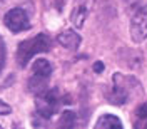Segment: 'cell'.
<instances>
[{"label":"cell","mask_w":147,"mask_h":129,"mask_svg":"<svg viewBox=\"0 0 147 129\" xmlns=\"http://www.w3.org/2000/svg\"><path fill=\"white\" fill-rule=\"evenodd\" d=\"M47 50H50V37L47 34H37L35 37L27 39L18 44L17 64L20 67H25L34 59V55L40 54V52H47Z\"/></svg>","instance_id":"6da1fadb"},{"label":"cell","mask_w":147,"mask_h":129,"mask_svg":"<svg viewBox=\"0 0 147 129\" xmlns=\"http://www.w3.org/2000/svg\"><path fill=\"white\" fill-rule=\"evenodd\" d=\"M50 74H52V65L49 64V60L37 59L32 65V75L28 79V91L38 94L44 89H47V82L50 79Z\"/></svg>","instance_id":"7a4b0ae2"},{"label":"cell","mask_w":147,"mask_h":129,"mask_svg":"<svg viewBox=\"0 0 147 129\" xmlns=\"http://www.w3.org/2000/svg\"><path fill=\"white\" fill-rule=\"evenodd\" d=\"M60 106V96L57 89H44L42 92L37 94V114L44 119L52 117L55 112L59 111Z\"/></svg>","instance_id":"3957f363"},{"label":"cell","mask_w":147,"mask_h":129,"mask_svg":"<svg viewBox=\"0 0 147 129\" xmlns=\"http://www.w3.org/2000/svg\"><path fill=\"white\" fill-rule=\"evenodd\" d=\"M5 25L12 30V32H24L30 29V20H28L27 12L20 7H15L7 12L5 15Z\"/></svg>","instance_id":"277c9868"},{"label":"cell","mask_w":147,"mask_h":129,"mask_svg":"<svg viewBox=\"0 0 147 129\" xmlns=\"http://www.w3.org/2000/svg\"><path fill=\"white\" fill-rule=\"evenodd\" d=\"M130 35L134 42H144L147 39V5L142 7L137 14L132 17V24H130Z\"/></svg>","instance_id":"5b68a950"},{"label":"cell","mask_w":147,"mask_h":129,"mask_svg":"<svg viewBox=\"0 0 147 129\" xmlns=\"http://www.w3.org/2000/svg\"><path fill=\"white\" fill-rule=\"evenodd\" d=\"M107 99L110 101V104H115V106H122V104L127 102L129 99L127 79H124L122 74L114 75V86H112V91L107 94Z\"/></svg>","instance_id":"8992f818"},{"label":"cell","mask_w":147,"mask_h":129,"mask_svg":"<svg viewBox=\"0 0 147 129\" xmlns=\"http://www.w3.org/2000/svg\"><path fill=\"white\" fill-rule=\"evenodd\" d=\"M59 44L64 45L65 49H77L79 44H80V35H77L74 30H64L60 35H59Z\"/></svg>","instance_id":"52a82bcc"},{"label":"cell","mask_w":147,"mask_h":129,"mask_svg":"<svg viewBox=\"0 0 147 129\" xmlns=\"http://www.w3.org/2000/svg\"><path fill=\"white\" fill-rule=\"evenodd\" d=\"M97 129H104V128H122V122L119 117L112 116V114H104L100 116V119L95 122Z\"/></svg>","instance_id":"ba28073f"},{"label":"cell","mask_w":147,"mask_h":129,"mask_svg":"<svg viewBox=\"0 0 147 129\" xmlns=\"http://www.w3.org/2000/svg\"><path fill=\"white\" fill-rule=\"evenodd\" d=\"M85 18H87V9H85V7H77V9H74L72 24L75 27H82L84 22H85Z\"/></svg>","instance_id":"9c48e42d"},{"label":"cell","mask_w":147,"mask_h":129,"mask_svg":"<svg viewBox=\"0 0 147 129\" xmlns=\"http://www.w3.org/2000/svg\"><path fill=\"white\" fill-rule=\"evenodd\" d=\"M74 124H75V112L65 111L64 114L60 116L59 126H60V128H74Z\"/></svg>","instance_id":"30bf717a"},{"label":"cell","mask_w":147,"mask_h":129,"mask_svg":"<svg viewBox=\"0 0 147 129\" xmlns=\"http://www.w3.org/2000/svg\"><path fill=\"white\" fill-rule=\"evenodd\" d=\"M3 65H5V44H3V40L0 37V72H2Z\"/></svg>","instance_id":"8fae6325"},{"label":"cell","mask_w":147,"mask_h":129,"mask_svg":"<svg viewBox=\"0 0 147 129\" xmlns=\"http://www.w3.org/2000/svg\"><path fill=\"white\" fill-rule=\"evenodd\" d=\"M137 117L139 119H147V102H144L137 109Z\"/></svg>","instance_id":"7c38bea8"},{"label":"cell","mask_w":147,"mask_h":129,"mask_svg":"<svg viewBox=\"0 0 147 129\" xmlns=\"http://www.w3.org/2000/svg\"><path fill=\"white\" fill-rule=\"evenodd\" d=\"M10 106L7 104V102H3V101H0V114H10Z\"/></svg>","instance_id":"4fadbf2b"},{"label":"cell","mask_w":147,"mask_h":129,"mask_svg":"<svg viewBox=\"0 0 147 129\" xmlns=\"http://www.w3.org/2000/svg\"><path fill=\"white\" fill-rule=\"evenodd\" d=\"M45 3H49V5H52V3H54L59 10H62V0H45Z\"/></svg>","instance_id":"5bb4252c"},{"label":"cell","mask_w":147,"mask_h":129,"mask_svg":"<svg viewBox=\"0 0 147 129\" xmlns=\"http://www.w3.org/2000/svg\"><path fill=\"white\" fill-rule=\"evenodd\" d=\"M94 69H95V72H102V71H104V64L97 62V64L94 65Z\"/></svg>","instance_id":"9a60e30c"},{"label":"cell","mask_w":147,"mask_h":129,"mask_svg":"<svg viewBox=\"0 0 147 129\" xmlns=\"http://www.w3.org/2000/svg\"><path fill=\"white\" fill-rule=\"evenodd\" d=\"M136 126H140V128H147V121H146V122H139V124H136Z\"/></svg>","instance_id":"2e32d148"}]
</instances>
